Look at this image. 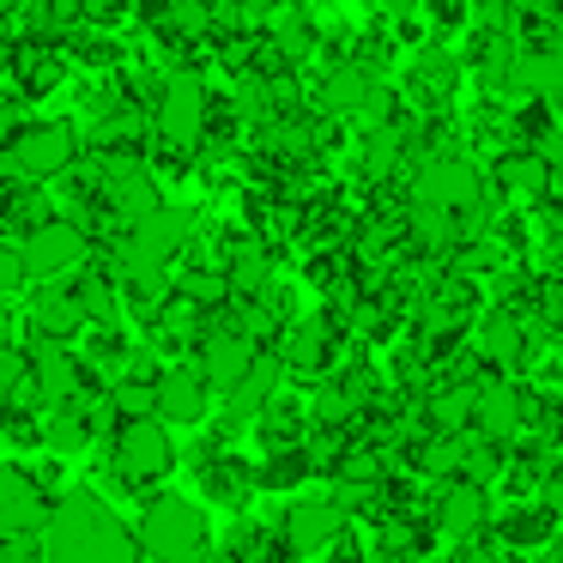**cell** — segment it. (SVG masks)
I'll return each mask as SVG.
<instances>
[{
  "label": "cell",
  "mask_w": 563,
  "mask_h": 563,
  "mask_svg": "<svg viewBox=\"0 0 563 563\" xmlns=\"http://www.w3.org/2000/svg\"><path fill=\"white\" fill-rule=\"evenodd\" d=\"M37 551L55 563H128L140 558V539L110 515V503L91 490H67L37 527Z\"/></svg>",
  "instance_id": "1"
},
{
  "label": "cell",
  "mask_w": 563,
  "mask_h": 563,
  "mask_svg": "<svg viewBox=\"0 0 563 563\" xmlns=\"http://www.w3.org/2000/svg\"><path fill=\"white\" fill-rule=\"evenodd\" d=\"M188 236H195V219H188L183 207H164V200H158L152 212H140V219L128 224L122 273H115V279H158V273L188 249Z\"/></svg>",
  "instance_id": "2"
},
{
  "label": "cell",
  "mask_w": 563,
  "mask_h": 563,
  "mask_svg": "<svg viewBox=\"0 0 563 563\" xmlns=\"http://www.w3.org/2000/svg\"><path fill=\"white\" fill-rule=\"evenodd\" d=\"M79 158V134L67 122H25L7 146H0V170L13 183H55Z\"/></svg>",
  "instance_id": "3"
},
{
  "label": "cell",
  "mask_w": 563,
  "mask_h": 563,
  "mask_svg": "<svg viewBox=\"0 0 563 563\" xmlns=\"http://www.w3.org/2000/svg\"><path fill=\"white\" fill-rule=\"evenodd\" d=\"M134 539H140V551L170 558V563L200 558V551H207V509L164 490V497H152L146 509H140V533Z\"/></svg>",
  "instance_id": "4"
},
{
  "label": "cell",
  "mask_w": 563,
  "mask_h": 563,
  "mask_svg": "<svg viewBox=\"0 0 563 563\" xmlns=\"http://www.w3.org/2000/svg\"><path fill=\"white\" fill-rule=\"evenodd\" d=\"M19 255H25V273L31 279H74V273H86L91 261V236L79 231L74 219H37L31 224V236L19 243Z\"/></svg>",
  "instance_id": "5"
},
{
  "label": "cell",
  "mask_w": 563,
  "mask_h": 563,
  "mask_svg": "<svg viewBox=\"0 0 563 563\" xmlns=\"http://www.w3.org/2000/svg\"><path fill=\"white\" fill-rule=\"evenodd\" d=\"M485 176H478L473 158L461 152H430L418 158V176H412V200L418 207H442V212H466L473 200H485Z\"/></svg>",
  "instance_id": "6"
},
{
  "label": "cell",
  "mask_w": 563,
  "mask_h": 563,
  "mask_svg": "<svg viewBox=\"0 0 563 563\" xmlns=\"http://www.w3.org/2000/svg\"><path fill=\"white\" fill-rule=\"evenodd\" d=\"M176 466V442L170 430H164L158 412H140V418H122L115 424V473L128 478V485H152V478H164Z\"/></svg>",
  "instance_id": "7"
},
{
  "label": "cell",
  "mask_w": 563,
  "mask_h": 563,
  "mask_svg": "<svg viewBox=\"0 0 563 563\" xmlns=\"http://www.w3.org/2000/svg\"><path fill=\"white\" fill-rule=\"evenodd\" d=\"M207 110H212L207 86H200L195 74H170L164 91H158V110H152V128H158L164 146L188 152V146H200V134H207Z\"/></svg>",
  "instance_id": "8"
},
{
  "label": "cell",
  "mask_w": 563,
  "mask_h": 563,
  "mask_svg": "<svg viewBox=\"0 0 563 563\" xmlns=\"http://www.w3.org/2000/svg\"><path fill=\"white\" fill-rule=\"evenodd\" d=\"M430 521H437V533L461 539V545H466V539H478L490 527V490H485V478L449 473V478H442V490H437Z\"/></svg>",
  "instance_id": "9"
},
{
  "label": "cell",
  "mask_w": 563,
  "mask_h": 563,
  "mask_svg": "<svg viewBox=\"0 0 563 563\" xmlns=\"http://www.w3.org/2000/svg\"><path fill=\"white\" fill-rule=\"evenodd\" d=\"M345 521H352V515H345L333 497L291 503V509H285V533H279V545H285V551H297V558H321V551H333V545L345 539Z\"/></svg>",
  "instance_id": "10"
},
{
  "label": "cell",
  "mask_w": 563,
  "mask_h": 563,
  "mask_svg": "<svg viewBox=\"0 0 563 563\" xmlns=\"http://www.w3.org/2000/svg\"><path fill=\"white\" fill-rule=\"evenodd\" d=\"M49 521V485L25 466H0V539H37Z\"/></svg>",
  "instance_id": "11"
},
{
  "label": "cell",
  "mask_w": 563,
  "mask_h": 563,
  "mask_svg": "<svg viewBox=\"0 0 563 563\" xmlns=\"http://www.w3.org/2000/svg\"><path fill=\"white\" fill-rule=\"evenodd\" d=\"M473 430L490 442H521L527 437V394L509 376L473 382Z\"/></svg>",
  "instance_id": "12"
},
{
  "label": "cell",
  "mask_w": 563,
  "mask_h": 563,
  "mask_svg": "<svg viewBox=\"0 0 563 563\" xmlns=\"http://www.w3.org/2000/svg\"><path fill=\"white\" fill-rule=\"evenodd\" d=\"M279 357L297 376H333V364H340V321L333 316L291 321V328L279 333Z\"/></svg>",
  "instance_id": "13"
},
{
  "label": "cell",
  "mask_w": 563,
  "mask_h": 563,
  "mask_svg": "<svg viewBox=\"0 0 563 563\" xmlns=\"http://www.w3.org/2000/svg\"><path fill=\"white\" fill-rule=\"evenodd\" d=\"M261 357V340H249L236 321H212L207 333H200V376L212 382V388H231V382H243V369Z\"/></svg>",
  "instance_id": "14"
},
{
  "label": "cell",
  "mask_w": 563,
  "mask_h": 563,
  "mask_svg": "<svg viewBox=\"0 0 563 563\" xmlns=\"http://www.w3.org/2000/svg\"><path fill=\"white\" fill-rule=\"evenodd\" d=\"M527 340H533L527 316H515V309H490V316H478L473 357H478V364H490L497 376H509V369L527 364Z\"/></svg>",
  "instance_id": "15"
},
{
  "label": "cell",
  "mask_w": 563,
  "mask_h": 563,
  "mask_svg": "<svg viewBox=\"0 0 563 563\" xmlns=\"http://www.w3.org/2000/svg\"><path fill=\"white\" fill-rule=\"evenodd\" d=\"M158 388V418L164 424H200L207 418V400H212V382L200 376V364H170L152 376Z\"/></svg>",
  "instance_id": "16"
},
{
  "label": "cell",
  "mask_w": 563,
  "mask_h": 563,
  "mask_svg": "<svg viewBox=\"0 0 563 563\" xmlns=\"http://www.w3.org/2000/svg\"><path fill=\"white\" fill-rule=\"evenodd\" d=\"M497 195L515 200V207H539L551 200V158L533 146H509L497 164Z\"/></svg>",
  "instance_id": "17"
},
{
  "label": "cell",
  "mask_w": 563,
  "mask_h": 563,
  "mask_svg": "<svg viewBox=\"0 0 563 563\" xmlns=\"http://www.w3.org/2000/svg\"><path fill=\"white\" fill-rule=\"evenodd\" d=\"M25 357H31V382H37V394H43V406L49 400H67V394H79V357L67 352V340H49V333H37V340L25 345Z\"/></svg>",
  "instance_id": "18"
},
{
  "label": "cell",
  "mask_w": 563,
  "mask_h": 563,
  "mask_svg": "<svg viewBox=\"0 0 563 563\" xmlns=\"http://www.w3.org/2000/svg\"><path fill=\"white\" fill-rule=\"evenodd\" d=\"M110 412V400L103 406H86L79 394H67V400H49V418H43V442H49L55 454H74L86 449L91 437H98V418Z\"/></svg>",
  "instance_id": "19"
},
{
  "label": "cell",
  "mask_w": 563,
  "mask_h": 563,
  "mask_svg": "<svg viewBox=\"0 0 563 563\" xmlns=\"http://www.w3.org/2000/svg\"><path fill=\"white\" fill-rule=\"evenodd\" d=\"M31 321H37V333H49V340H74V333L86 328V303H79L74 279H43L37 297H31Z\"/></svg>",
  "instance_id": "20"
},
{
  "label": "cell",
  "mask_w": 563,
  "mask_h": 563,
  "mask_svg": "<svg viewBox=\"0 0 563 563\" xmlns=\"http://www.w3.org/2000/svg\"><path fill=\"white\" fill-rule=\"evenodd\" d=\"M558 521H563V515L551 509V503H521V509H509V515H490V527H497V545H509V551L551 545V539H558Z\"/></svg>",
  "instance_id": "21"
},
{
  "label": "cell",
  "mask_w": 563,
  "mask_h": 563,
  "mask_svg": "<svg viewBox=\"0 0 563 563\" xmlns=\"http://www.w3.org/2000/svg\"><path fill=\"white\" fill-rule=\"evenodd\" d=\"M279 382H285V357H267L261 352L255 364L243 369V382H231V424H249V418H261V406L279 394Z\"/></svg>",
  "instance_id": "22"
},
{
  "label": "cell",
  "mask_w": 563,
  "mask_h": 563,
  "mask_svg": "<svg viewBox=\"0 0 563 563\" xmlns=\"http://www.w3.org/2000/svg\"><path fill=\"white\" fill-rule=\"evenodd\" d=\"M224 279H231L236 297H261V291H267V279H273L267 243H255V236H236L231 255H224Z\"/></svg>",
  "instance_id": "23"
},
{
  "label": "cell",
  "mask_w": 563,
  "mask_h": 563,
  "mask_svg": "<svg viewBox=\"0 0 563 563\" xmlns=\"http://www.w3.org/2000/svg\"><path fill=\"white\" fill-rule=\"evenodd\" d=\"M103 400H110V412H115V418L158 412V388H152V376H140V369H122V376H110Z\"/></svg>",
  "instance_id": "24"
},
{
  "label": "cell",
  "mask_w": 563,
  "mask_h": 563,
  "mask_svg": "<svg viewBox=\"0 0 563 563\" xmlns=\"http://www.w3.org/2000/svg\"><path fill=\"white\" fill-rule=\"evenodd\" d=\"M454 74H461V67H454L449 55H418L412 62V98L418 103H449L454 98Z\"/></svg>",
  "instance_id": "25"
},
{
  "label": "cell",
  "mask_w": 563,
  "mask_h": 563,
  "mask_svg": "<svg viewBox=\"0 0 563 563\" xmlns=\"http://www.w3.org/2000/svg\"><path fill=\"white\" fill-rule=\"evenodd\" d=\"M74 291H79V303H86V321H103V328H110L115 309H122V291H115V279H103V273H86V279L74 273Z\"/></svg>",
  "instance_id": "26"
},
{
  "label": "cell",
  "mask_w": 563,
  "mask_h": 563,
  "mask_svg": "<svg viewBox=\"0 0 563 563\" xmlns=\"http://www.w3.org/2000/svg\"><path fill=\"white\" fill-rule=\"evenodd\" d=\"M176 291L183 297H195L200 309H219V303H231V279H224V273H212V267H195V273H183V279H176Z\"/></svg>",
  "instance_id": "27"
},
{
  "label": "cell",
  "mask_w": 563,
  "mask_h": 563,
  "mask_svg": "<svg viewBox=\"0 0 563 563\" xmlns=\"http://www.w3.org/2000/svg\"><path fill=\"white\" fill-rule=\"evenodd\" d=\"M309 43H316V37H309V19H297V13H279V19H273V49H279L285 62H303Z\"/></svg>",
  "instance_id": "28"
},
{
  "label": "cell",
  "mask_w": 563,
  "mask_h": 563,
  "mask_svg": "<svg viewBox=\"0 0 563 563\" xmlns=\"http://www.w3.org/2000/svg\"><path fill=\"white\" fill-rule=\"evenodd\" d=\"M31 376V357H25V345H0V400L19 388V382Z\"/></svg>",
  "instance_id": "29"
},
{
  "label": "cell",
  "mask_w": 563,
  "mask_h": 563,
  "mask_svg": "<svg viewBox=\"0 0 563 563\" xmlns=\"http://www.w3.org/2000/svg\"><path fill=\"white\" fill-rule=\"evenodd\" d=\"M31 273H25V255H19L13 243H0V291H19Z\"/></svg>",
  "instance_id": "30"
},
{
  "label": "cell",
  "mask_w": 563,
  "mask_h": 563,
  "mask_svg": "<svg viewBox=\"0 0 563 563\" xmlns=\"http://www.w3.org/2000/svg\"><path fill=\"white\" fill-rule=\"evenodd\" d=\"M122 0H79V25H115Z\"/></svg>",
  "instance_id": "31"
},
{
  "label": "cell",
  "mask_w": 563,
  "mask_h": 563,
  "mask_svg": "<svg viewBox=\"0 0 563 563\" xmlns=\"http://www.w3.org/2000/svg\"><path fill=\"white\" fill-rule=\"evenodd\" d=\"M515 13H551V7H558V0H509Z\"/></svg>",
  "instance_id": "32"
},
{
  "label": "cell",
  "mask_w": 563,
  "mask_h": 563,
  "mask_svg": "<svg viewBox=\"0 0 563 563\" xmlns=\"http://www.w3.org/2000/svg\"><path fill=\"white\" fill-rule=\"evenodd\" d=\"M382 7H394V13H400V7H412V0H382Z\"/></svg>",
  "instance_id": "33"
}]
</instances>
